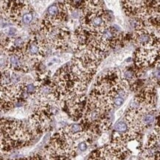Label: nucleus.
<instances>
[{"mask_svg":"<svg viewBox=\"0 0 160 160\" xmlns=\"http://www.w3.org/2000/svg\"><path fill=\"white\" fill-rule=\"evenodd\" d=\"M129 89L128 83L122 74L117 69H110L101 74L98 78L87 98V102L102 114H107L114 109V101L119 97L126 98Z\"/></svg>","mask_w":160,"mask_h":160,"instance_id":"obj_1","label":"nucleus"},{"mask_svg":"<svg viewBox=\"0 0 160 160\" xmlns=\"http://www.w3.org/2000/svg\"><path fill=\"white\" fill-rule=\"evenodd\" d=\"M92 78L72 62L63 66L51 79L53 99L61 106L67 100L86 95L88 85Z\"/></svg>","mask_w":160,"mask_h":160,"instance_id":"obj_2","label":"nucleus"},{"mask_svg":"<svg viewBox=\"0 0 160 160\" xmlns=\"http://www.w3.org/2000/svg\"><path fill=\"white\" fill-rule=\"evenodd\" d=\"M37 135L30 124L14 118H2L1 151L9 153L31 144Z\"/></svg>","mask_w":160,"mask_h":160,"instance_id":"obj_3","label":"nucleus"},{"mask_svg":"<svg viewBox=\"0 0 160 160\" xmlns=\"http://www.w3.org/2000/svg\"><path fill=\"white\" fill-rule=\"evenodd\" d=\"M81 141L63 127L50 137L42 152L44 159H72L77 155L78 144Z\"/></svg>","mask_w":160,"mask_h":160,"instance_id":"obj_4","label":"nucleus"},{"mask_svg":"<svg viewBox=\"0 0 160 160\" xmlns=\"http://www.w3.org/2000/svg\"><path fill=\"white\" fill-rule=\"evenodd\" d=\"M58 107V104L52 99L36 100V106L28 122L35 134L39 135L51 131Z\"/></svg>","mask_w":160,"mask_h":160,"instance_id":"obj_5","label":"nucleus"},{"mask_svg":"<svg viewBox=\"0 0 160 160\" xmlns=\"http://www.w3.org/2000/svg\"><path fill=\"white\" fill-rule=\"evenodd\" d=\"M66 23L53 22L44 18L41 22L39 31L49 46L56 50H65L71 45L72 32Z\"/></svg>","mask_w":160,"mask_h":160,"instance_id":"obj_6","label":"nucleus"},{"mask_svg":"<svg viewBox=\"0 0 160 160\" xmlns=\"http://www.w3.org/2000/svg\"><path fill=\"white\" fill-rule=\"evenodd\" d=\"M157 111L148 110L131 105L125 114V120L129 130L141 133L152 126L155 122Z\"/></svg>","mask_w":160,"mask_h":160,"instance_id":"obj_7","label":"nucleus"},{"mask_svg":"<svg viewBox=\"0 0 160 160\" xmlns=\"http://www.w3.org/2000/svg\"><path fill=\"white\" fill-rule=\"evenodd\" d=\"M1 15L18 27L23 26L24 17L33 11L27 0H1Z\"/></svg>","mask_w":160,"mask_h":160,"instance_id":"obj_8","label":"nucleus"},{"mask_svg":"<svg viewBox=\"0 0 160 160\" xmlns=\"http://www.w3.org/2000/svg\"><path fill=\"white\" fill-rule=\"evenodd\" d=\"M49 45L44 37L38 31L34 32L24 48V54L26 58L31 63L32 67L37 63L42 62L47 55Z\"/></svg>","mask_w":160,"mask_h":160,"instance_id":"obj_9","label":"nucleus"},{"mask_svg":"<svg viewBox=\"0 0 160 160\" xmlns=\"http://www.w3.org/2000/svg\"><path fill=\"white\" fill-rule=\"evenodd\" d=\"M156 102H157L156 87L153 84H149L137 91L131 105L152 111L156 109Z\"/></svg>","mask_w":160,"mask_h":160,"instance_id":"obj_10","label":"nucleus"},{"mask_svg":"<svg viewBox=\"0 0 160 160\" xmlns=\"http://www.w3.org/2000/svg\"><path fill=\"white\" fill-rule=\"evenodd\" d=\"M160 59V50L158 49H145L139 48L134 52V64L143 69L153 67Z\"/></svg>","mask_w":160,"mask_h":160,"instance_id":"obj_11","label":"nucleus"},{"mask_svg":"<svg viewBox=\"0 0 160 160\" xmlns=\"http://www.w3.org/2000/svg\"><path fill=\"white\" fill-rule=\"evenodd\" d=\"M132 39L139 48L158 49L160 46V42L156 37L139 26L135 25Z\"/></svg>","mask_w":160,"mask_h":160,"instance_id":"obj_12","label":"nucleus"},{"mask_svg":"<svg viewBox=\"0 0 160 160\" xmlns=\"http://www.w3.org/2000/svg\"><path fill=\"white\" fill-rule=\"evenodd\" d=\"M5 55H7L8 58L7 69L8 68L18 73L29 72L30 63L24 54V49Z\"/></svg>","mask_w":160,"mask_h":160,"instance_id":"obj_13","label":"nucleus"},{"mask_svg":"<svg viewBox=\"0 0 160 160\" xmlns=\"http://www.w3.org/2000/svg\"><path fill=\"white\" fill-rule=\"evenodd\" d=\"M122 5L127 15L136 19L142 17L150 7L147 0H122Z\"/></svg>","mask_w":160,"mask_h":160,"instance_id":"obj_14","label":"nucleus"},{"mask_svg":"<svg viewBox=\"0 0 160 160\" xmlns=\"http://www.w3.org/2000/svg\"><path fill=\"white\" fill-rule=\"evenodd\" d=\"M152 67L149 75L150 80L153 85L160 87V59Z\"/></svg>","mask_w":160,"mask_h":160,"instance_id":"obj_15","label":"nucleus"},{"mask_svg":"<svg viewBox=\"0 0 160 160\" xmlns=\"http://www.w3.org/2000/svg\"><path fill=\"white\" fill-rule=\"evenodd\" d=\"M114 130L116 132L124 133L128 130V126L126 121H120L118 122L114 126Z\"/></svg>","mask_w":160,"mask_h":160,"instance_id":"obj_16","label":"nucleus"},{"mask_svg":"<svg viewBox=\"0 0 160 160\" xmlns=\"http://www.w3.org/2000/svg\"><path fill=\"white\" fill-rule=\"evenodd\" d=\"M89 145L90 144L87 142V140L81 141V142H80L78 144V150L80 151L83 152V151H87V149L88 148V147H89Z\"/></svg>","mask_w":160,"mask_h":160,"instance_id":"obj_17","label":"nucleus"},{"mask_svg":"<svg viewBox=\"0 0 160 160\" xmlns=\"http://www.w3.org/2000/svg\"><path fill=\"white\" fill-rule=\"evenodd\" d=\"M150 7L160 9V0H147Z\"/></svg>","mask_w":160,"mask_h":160,"instance_id":"obj_18","label":"nucleus"},{"mask_svg":"<svg viewBox=\"0 0 160 160\" xmlns=\"http://www.w3.org/2000/svg\"><path fill=\"white\" fill-rule=\"evenodd\" d=\"M122 113V110H119L118 111V112H117V114H118V116H120Z\"/></svg>","mask_w":160,"mask_h":160,"instance_id":"obj_19","label":"nucleus"}]
</instances>
